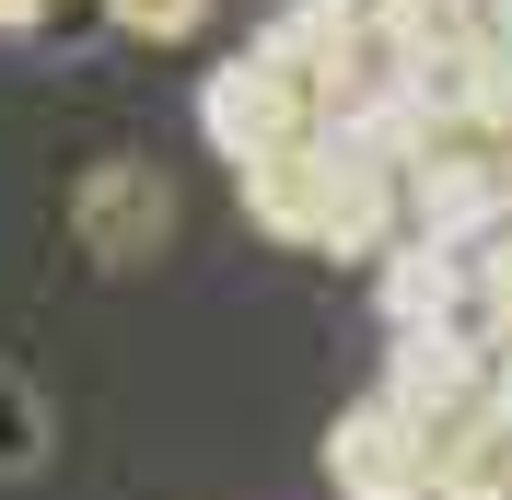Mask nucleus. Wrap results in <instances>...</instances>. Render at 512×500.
<instances>
[{
	"label": "nucleus",
	"instance_id": "nucleus-8",
	"mask_svg": "<svg viewBox=\"0 0 512 500\" xmlns=\"http://www.w3.org/2000/svg\"><path fill=\"white\" fill-rule=\"evenodd\" d=\"M431 500H512V419L489 396L431 431Z\"/></svg>",
	"mask_w": 512,
	"mask_h": 500
},
{
	"label": "nucleus",
	"instance_id": "nucleus-7",
	"mask_svg": "<svg viewBox=\"0 0 512 500\" xmlns=\"http://www.w3.org/2000/svg\"><path fill=\"white\" fill-rule=\"evenodd\" d=\"M163 221H175V198H163V175H140V163H105L94 187H82V245H94L105 268H140V256L163 245Z\"/></svg>",
	"mask_w": 512,
	"mask_h": 500
},
{
	"label": "nucleus",
	"instance_id": "nucleus-4",
	"mask_svg": "<svg viewBox=\"0 0 512 500\" xmlns=\"http://www.w3.org/2000/svg\"><path fill=\"white\" fill-rule=\"evenodd\" d=\"M326 489L338 500H431V431L396 419L384 396L326 419Z\"/></svg>",
	"mask_w": 512,
	"mask_h": 500
},
{
	"label": "nucleus",
	"instance_id": "nucleus-1",
	"mask_svg": "<svg viewBox=\"0 0 512 500\" xmlns=\"http://www.w3.org/2000/svg\"><path fill=\"white\" fill-rule=\"evenodd\" d=\"M233 187H245V221L268 233V245L361 256V268L396 245V175H384V163H361V152H338V140H291V152L245 163Z\"/></svg>",
	"mask_w": 512,
	"mask_h": 500
},
{
	"label": "nucleus",
	"instance_id": "nucleus-14",
	"mask_svg": "<svg viewBox=\"0 0 512 500\" xmlns=\"http://www.w3.org/2000/svg\"><path fill=\"white\" fill-rule=\"evenodd\" d=\"M47 24V0H0V35H35Z\"/></svg>",
	"mask_w": 512,
	"mask_h": 500
},
{
	"label": "nucleus",
	"instance_id": "nucleus-15",
	"mask_svg": "<svg viewBox=\"0 0 512 500\" xmlns=\"http://www.w3.org/2000/svg\"><path fill=\"white\" fill-rule=\"evenodd\" d=\"M489 152H501V221H512V140H489Z\"/></svg>",
	"mask_w": 512,
	"mask_h": 500
},
{
	"label": "nucleus",
	"instance_id": "nucleus-5",
	"mask_svg": "<svg viewBox=\"0 0 512 500\" xmlns=\"http://www.w3.org/2000/svg\"><path fill=\"white\" fill-rule=\"evenodd\" d=\"M396 419H419V431H443L454 407L489 396V338L478 326H408V338L384 349V384H373Z\"/></svg>",
	"mask_w": 512,
	"mask_h": 500
},
{
	"label": "nucleus",
	"instance_id": "nucleus-3",
	"mask_svg": "<svg viewBox=\"0 0 512 500\" xmlns=\"http://www.w3.org/2000/svg\"><path fill=\"white\" fill-rule=\"evenodd\" d=\"M396 233H419L443 256H478L501 233V152L489 140H419L396 163Z\"/></svg>",
	"mask_w": 512,
	"mask_h": 500
},
{
	"label": "nucleus",
	"instance_id": "nucleus-12",
	"mask_svg": "<svg viewBox=\"0 0 512 500\" xmlns=\"http://www.w3.org/2000/svg\"><path fill=\"white\" fill-rule=\"evenodd\" d=\"M35 442H47L35 396H24V384H0V477H24V466H35Z\"/></svg>",
	"mask_w": 512,
	"mask_h": 500
},
{
	"label": "nucleus",
	"instance_id": "nucleus-11",
	"mask_svg": "<svg viewBox=\"0 0 512 500\" xmlns=\"http://www.w3.org/2000/svg\"><path fill=\"white\" fill-rule=\"evenodd\" d=\"M105 24H117V35H140V47H175V35H198V24H210V0H105Z\"/></svg>",
	"mask_w": 512,
	"mask_h": 500
},
{
	"label": "nucleus",
	"instance_id": "nucleus-13",
	"mask_svg": "<svg viewBox=\"0 0 512 500\" xmlns=\"http://www.w3.org/2000/svg\"><path fill=\"white\" fill-rule=\"evenodd\" d=\"M478 35H489V59L512 70V0H478Z\"/></svg>",
	"mask_w": 512,
	"mask_h": 500
},
{
	"label": "nucleus",
	"instance_id": "nucleus-10",
	"mask_svg": "<svg viewBox=\"0 0 512 500\" xmlns=\"http://www.w3.org/2000/svg\"><path fill=\"white\" fill-rule=\"evenodd\" d=\"M361 35H373V0H280L256 47H280L291 70H315V82H326V70L361 47Z\"/></svg>",
	"mask_w": 512,
	"mask_h": 500
},
{
	"label": "nucleus",
	"instance_id": "nucleus-9",
	"mask_svg": "<svg viewBox=\"0 0 512 500\" xmlns=\"http://www.w3.org/2000/svg\"><path fill=\"white\" fill-rule=\"evenodd\" d=\"M373 47L396 70H431V59H478V0H373Z\"/></svg>",
	"mask_w": 512,
	"mask_h": 500
},
{
	"label": "nucleus",
	"instance_id": "nucleus-6",
	"mask_svg": "<svg viewBox=\"0 0 512 500\" xmlns=\"http://www.w3.org/2000/svg\"><path fill=\"white\" fill-rule=\"evenodd\" d=\"M373 303H384V338H408V326H466V256L396 233V245L373 256Z\"/></svg>",
	"mask_w": 512,
	"mask_h": 500
},
{
	"label": "nucleus",
	"instance_id": "nucleus-2",
	"mask_svg": "<svg viewBox=\"0 0 512 500\" xmlns=\"http://www.w3.org/2000/svg\"><path fill=\"white\" fill-rule=\"evenodd\" d=\"M198 140L245 175V163L315 140V70H291L280 47H233L210 82H198Z\"/></svg>",
	"mask_w": 512,
	"mask_h": 500
}]
</instances>
